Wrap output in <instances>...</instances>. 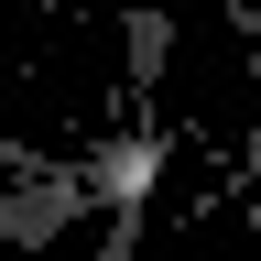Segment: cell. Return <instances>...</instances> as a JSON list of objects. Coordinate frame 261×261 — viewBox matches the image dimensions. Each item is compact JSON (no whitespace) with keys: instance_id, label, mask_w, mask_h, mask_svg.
I'll return each instance as SVG.
<instances>
[{"instance_id":"obj_1","label":"cell","mask_w":261,"mask_h":261,"mask_svg":"<svg viewBox=\"0 0 261 261\" xmlns=\"http://www.w3.org/2000/svg\"><path fill=\"white\" fill-rule=\"evenodd\" d=\"M11 163H22V185H11V250H44L55 228L87 207V185H76V174H44L33 152H11Z\"/></svg>"},{"instance_id":"obj_2","label":"cell","mask_w":261,"mask_h":261,"mask_svg":"<svg viewBox=\"0 0 261 261\" xmlns=\"http://www.w3.org/2000/svg\"><path fill=\"white\" fill-rule=\"evenodd\" d=\"M163 44H174V11H163V0H130V22H120V55H130V87H120V98H130V120H142L152 87H163ZM142 130H152V120H142Z\"/></svg>"}]
</instances>
